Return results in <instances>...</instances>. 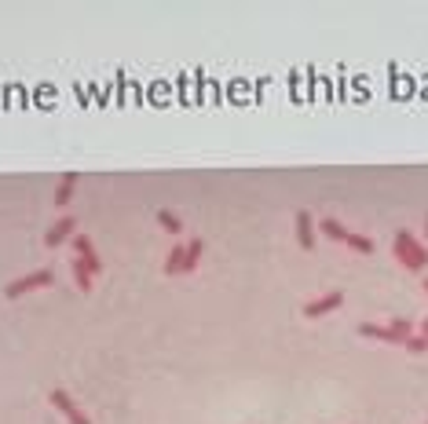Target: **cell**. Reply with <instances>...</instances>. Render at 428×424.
Wrapping results in <instances>:
<instances>
[{"label": "cell", "mask_w": 428, "mask_h": 424, "mask_svg": "<svg viewBox=\"0 0 428 424\" xmlns=\"http://www.w3.org/2000/svg\"><path fill=\"white\" fill-rule=\"evenodd\" d=\"M421 336H425V341H428V318H425V322H421Z\"/></svg>", "instance_id": "e0dca14e"}, {"label": "cell", "mask_w": 428, "mask_h": 424, "mask_svg": "<svg viewBox=\"0 0 428 424\" xmlns=\"http://www.w3.org/2000/svg\"><path fill=\"white\" fill-rule=\"evenodd\" d=\"M403 347H406V352H414V355H421V352H428V341H425L421 333H414V336H410V341H406Z\"/></svg>", "instance_id": "2e32d148"}, {"label": "cell", "mask_w": 428, "mask_h": 424, "mask_svg": "<svg viewBox=\"0 0 428 424\" xmlns=\"http://www.w3.org/2000/svg\"><path fill=\"white\" fill-rule=\"evenodd\" d=\"M92 278H95V274L84 267V260H81V256H73V282H77V289H81V293H92Z\"/></svg>", "instance_id": "7c38bea8"}, {"label": "cell", "mask_w": 428, "mask_h": 424, "mask_svg": "<svg viewBox=\"0 0 428 424\" xmlns=\"http://www.w3.org/2000/svg\"><path fill=\"white\" fill-rule=\"evenodd\" d=\"M187 271V241H173V252L165 256V274H184Z\"/></svg>", "instance_id": "9c48e42d"}, {"label": "cell", "mask_w": 428, "mask_h": 424, "mask_svg": "<svg viewBox=\"0 0 428 424\" xmlns=\"http://www.w3.org/2000/svg\"><path fill=\"white\" fill-rule=\"evenodd\" d=\"M51 282H55V271H51V267H37V271L23 274V278H15L4 293H8V300H18V296H26V293H34V289H48Z\"/></svg>", "instance_id": "3957f363"}, {"label": "cell", "mask_w": 428, "mask_h": 424, "mask_svg": "<svg viewBox=\"0 0 428 424\" xmlns=\"http://www.w3.org/2000/svg\"><path fill=\"white\" fill-rule=\"evenodd\" d=\"M66 238H77V220H73V216H62V220H55V224L45 230V246L48 249L62 246Z\"/></svg>", "instance_id": "5b68a950"}, {"label": "cell", "mask_w": 428, "mask_h": 424, "mask_svg": "<svg viewBox=\"0 0 428 424\" xmlns=\"http://www.w3.org/2000/svg\"><path fill=\"white\" fill-rule=\"evenodd\" d=\"M392 252H395V260H399L406 271H425L428 267V249L410 235V230H395Z\"/></svg>", "instance_id": "6da1fadb"}, {"label": "cell", "mask_w": 428, "mask_h": 424, "mask_svg": "<svg viewBox=\"0 0 428 424\" xmlns=\"http://www.w3.org/2000/svg\"><path fill=\"white\" fill-rule=\"evenodd\" d=\"M425 293H428V278H425Z\"/></svg>", "instance_id": "d6986e66"}, {"label": "cell", "mask_w": 428, "mask_h": 424, "mask_svg": "<svg viewBox=\"0 0 428 424\" xmlns=\"http://www.w3.org/2000/svg\"><path fill=\"white\" fill-rule=\"evenodd\" d=\"M425 238H428V216H425Z\"/></svg>", "instance_id": "ac0fdd59"}, {"label": "cell", "mask_w": 428, "mask_h": 424, "mask_svg": "<svg viewBox=\"0 0 428 424\" xmlns=\"http://www.w3.org/2000/svg\"><path fill=\"white\" fill-rule=\"evenodd\" d=\"M73 252L84 260V267H88L92 274H99L103 271V263H99V256H95V249H92V238L88 235H77L73 238Z\"/></svg>", "instance_id": "52a82bcc"}, {"label": "cell", "mask_w": 428, "mask_h": 424, "mask_svg": "<svg viewBox=\"0 0 428 424\" xmlns=\"http://www.w3.org/2000/svg\"><path fill=\"white\" fill-rule=\"evenodd\" d=\"M73 187H77V172H66L59 179V187H55V205H70V198H73Z\"/></svg>", "instance_id": "30bf717a"}, {"label": "cell", "mask_w": 428, "mask_h": 424, "mask_svg": "<svg viewBox=\"0 0 428 424\" xmlns=\"http://www.w3.org/2000/svg\"><path fill=\"white\" fill-rule=\"evenodd\" d=\"M158 224H162L168 235H179V230H184V224H179V216H176L173 209H162V212H158Z\"/></svg>", "instance_id": "5bb4252c"}, {"label": "cell", "mask_w": 428, "mask_h": 424, "mask_svg": "<svg viewBox=\"0 0 428 424\" xmlns=\"http://www.w3.org/2000/svg\"><path fill=\"white\" fill-rule=\"evenodd\" d=\"M201 252H205V241H201V238H190V241H187V271L198 267ZM187 271H184V274H187Z\"/></svg>", "instance_id": "4fadbf2b"}, {"label": "cell", "mask_w": 428, "mask_h": 424, "mask_svg": "<svg viewBox=\"0 0 428 424\" xmlns=\"http://www.w3.org/2000/svg\"><path fill=\"white\" fill-rule=\"evenodd\" d=\"M318 227H323V235H326V238H333V241H340V246H348V235H351V230L340 224V220H323Z\"/></svg>", "instance_id": "8fae6325"}, {"label": "cell", "mask_w": 428, "mask_h": 424, "mask_svg": "<svg viewBox=\"0 0 428 424\" xmlns=\"http://www.w3.org/2000/svg\"><path fill=\"white\" fill-rule=\"evenodd\" d=\"M340 304H344V293L333 289V293L318 296V300H312V304H304V315H307V318H323V315H329V311H337Z\"/></svg>", "instance_id": "8992f818"}, {"label": "cell", "mask_w": 428, "mask_h": 424, "mask_svg": "<svg viewBox=\"0 0 428 424\" xmlns=\"http://www.w3.org/2000/svg\"><path fill=\"white\" fill-rule=\"evenodd\" d=\"M362 336H370V341H384V344H406L414 336V322H406V318H392L388 326H377V322H362L359 326Z\"/></svg>", "instance_id": "7a4b0ae2"}, {"label": "cell", "mask_w": 428, "mask_h": 424, "mask_svg": "<svg viewBox=\"0 0 428 424\" xmlns=\"http://www.w3.org/2000/svg\"><path fill=\"white\" fill-rule=\"evenodd\" d=\"M297 241L304 249H315V220L312 212H297Z\"/></svg>", "instance_id": "ba28073f"}, {"label": "cell", "mask_w": 428, "mask_h": 424, "mask_svg": "<svg viewBox=\"0 0 428 424\" xmlns=\"http://www.w3.org/2000/svg\"><path fill=\"white\" fill-rule=\"evenodd\" d=\"M348 249H355V252H373V238L355 235V230H351V235H348Z\"/></svg>", "instance_id": "9a60e30c"}, {"label": "cell", "mask_w": 428, "mask_h": 424, "mask_svg": "<svg viewBox=\"0 0 428 424\" xmlns=\"http://www.w3.org/2000/svg\"><path fill=\"white\" fill-rule=\"evenodd\" d=\"M48 402H51V406H55L70 424H92L88 417H84V410L70 399V391H66V388H51V391H48Z\"/></svg>", "instance_id": "277c9868"}]
</instances>
